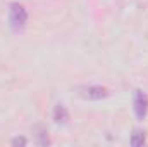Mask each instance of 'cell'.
Returning a JSON list of instances; mask_svg holds the SVG:
<instances>
[{
	"mask_svg": "<svg viewBox=\"0 0 148 147\" xmlns=\"http://www.w3.org/2000/svg\"><path fill=\"white\" fill-rule=\"evenodd\" d=\"M28 23V10L23 3L12 2L9 5V26L14 33H19L26 28Z\"/></svg>",
	"mask_w": 148,
	"mask_h": 147,
	"instance_id": "6da1fadb",
	"label": "cell"
},
{
	"mask_svg": "<svg viewBox=\"0 0 148 147\" xmlns=\"http://www.w3.org/2000/svg\"><path fill=\"white\" fill-rule=\"evenodd\" d=\"M76 90H77L79 97L88 99V101H100L109 95V90L105 87H98V85H84V87H77Z\"/></svg>",
	"mask_w": 148,
	"mask_h": 147,
	"instance_id": "7a4b0ae2",
	"label": "cell"
},
{
	"mask_svg": "<svg viewBox=\"0 0 148 147\" xmlns=\"http://www.w3.org/2000/svg\"><path fill=\"white\" fill-rule=\"evenodd\" d=\"M148 112V95L143 90L134 92V114L138 119H145Z\"/></svg>",
	"mask_w": 148,
	"mask_h": 147,
	"instance_id": "3957f363",
	"label": "cell"
},
{
	"mask_svg": "<svg viewBox=\"0 0 148 147\" xmlns=\"http://www.w3.org/2000/svg\"><path fill=\"white\" fill-rule=\"evenodd\" d=\"M53 119L59 125H66L69 121V112L66 109V106H62V104H57L55 106V109H53Z\"/></svg>",
	"mask_w": 148,
	"mask_h": 147,
	"instance_id": "277c9868",
	"label": "cell"
},
{
	"mask_svg": "<svg viewBox=\"0 0 148 147\" xmlns=\"http://www.w3.org/2000/svg\"><path fill=\"white\" fill-rule=\"evenodd\" d=\"M145 144V132H140L136 130L131 137V146L133 147H138V146H143Z\"/></svg>",
	"mask_w": 148,
	"mask_h": 147,
	"instance_id": "5b68a950",
	"label": "cell"
},
{
	"mask_svg": "<svg viewBox=\"0 0 148 147\" xmlns=\"http://www.w3.org/2000/svg\"><path fill=\"white\" fill-rule=\"evenodd\" d=\"M28 144V140L24 139V137H16V139H12V146H26Z\"/></svg>",
	"mask_w": 148,
	"mask_h": 147,
	"instance_id": "8992f818",
	"label": "cell"
}]
</instances>
